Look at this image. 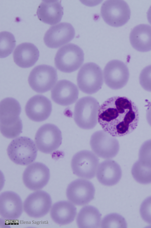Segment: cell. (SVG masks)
<instances>
[{
  "label": "cell",
  "mask_w": 151,
  "mask_h": 228,
  "mask_svg": "<svg viewBox=\"0 0 151 228\" xmlns=\"http://www.w3.org/2000/svg\"><path fill=\"white\" fill-rule=\"evenodd\" d=\"M139 120L138 108L125 97L114 96L107 99L100 107L98 122L103 130L115 137L132 132Z\"/></svg>",
  "instance_id": "cell-1"
},
{
  "label": "cell",
  "mask_w": 151,
  "mask_h": 228,
  "mask_svg": "<svg viewBox=\"0 0 151 228\" xmlns=\"http://www.w3.org/2000/svg\"><path fill=\"white\" fill-rule=\"evenodd\" d=\"M21 111L19 102L9 97L2 100L0 103V128L6 138H13L19 135L23 125L19 116Z\"/></svg>",
  "instance_id": "cell-2"
},
{
  "label": "cell",
  "mask_w": 151,
  "mask_h": 228,
  "mask_svg": "<svg viewBox=\"0 0 151 228\" xmlns=\"http://www.w3.org/2000/svg\"><path fill=\"white\" fill-rule=\"evenodd\" d=\"M99 103L94 98L87 96L82 97L76 103L74 118L76 124L85 130L94 127L98 122Z\"/></svg>",
  "instance_id": "cell-3"
},
{
  "label": "cell",
  "mask_w": 151,
  "mask_h": 228,
  "mask_svg": "<svg viewBox=\"0 0 151 228\" xmlns=\"http://www.w3.org/2000/svg\"><path fill=\"white\" fill-rule=\"evenodd\" d=\"M8 156L15 164L27 165L35 160L37 150L34 142L26 137H20L13 140L7 149Z\"/></svg>",
  "instance_id": "cell-4"
},
{
  "label": "cell",
  "mask_w": 151,
  "mask_h": 228,
  "mask_svg": "<svg viewBox=\"0 0 151 228\" xmlns=\"http://www.w3.org/2000/svg\"><path fill=\"white\" fill-rule=\"evenodd\" d=\"M84 60L82 49L78 45L70 43L58 49L55 58V64L60 71L70 73L79 68Z\"/></svg>",
  "instance_id": "cell-5"
},
{
  "label": "cell",
  "mask_w": 151,
  "mask_h": 228,
  "mask_svg": "<svg viewBox=\"0 0 151 228\" xmlns=\"http://www.w3.org/2000/svg\"><path fill=\"white\" fill-rule=\"evenodd\" d=\"M77 82L78 87L82 92L88 94L94 93L101 88L103 85L102 70L94 63H85L78 72Z\"/></svg>",
  "instance_id": "cell-6"
},
{
  "label": "cell",
  "mask_w": 151,
  "mask_h": 228,
  "mask_svg": "<svg viewBox=\"0 0 151 228\" xmlns=\"http://www.w3.org/2000/svg\"><path fill=\"white\" fill-rule=\"evenodd\" d=\"M101 16L105 22L112 27H118L129 20L131 11L127 4L123 0H107L102 4Z\"/></svg>",
  "instance_id": "cell-7"
},
{
  "label": "cell",
  "mask_w": 151,
  "mask_h": 228,
  "mask_svg": "<svg viewBox=\"0 0 151 228\" xmlns=\"http://www.w3.org/2000/svg\"><path fill=\"white\" fill-rule=\"evenodd\" d=\"M90 143L93 152L98 157L103 159H112L119 151L118 140L104 130L97 131L93 133Z\"/></svg>",
  "instance_id": "cell-8"
},
{
  "label": "cell",
  "mask_w": 151,
  "mask_h": 228,
  "mask_svg": "<svg viewBox=\"0 0 151 228\" xmlns=\"http://www.w3.org/2000/svg\"><path fill=\"white\" fill-rule=\"evenodd\" d=\"M58 79L57 70L54 67L41 64L34 67L30 72L28 81L31 88L39 93L50 90Z\"/></svg>",
  "instance_id": "cell-9"
},
{
  "label": "cell",
  "mask_w": 151,
  "mask_h": 228,
  "mask_svg": "<svg viewBox=\"0 0 151 228\" xmlns=\"http://www.w3.org/2000/svg\"><path fill=\"white\" fill-rule=\"evenodd\" d=\"M99 163L98 156L93 152L84 150L73 156L71 165L74 174L81 178L90 179L95 176Z\"/></svg>",
  "instance_id": "cell-10"
},
{
  "label": "cell",
  "mask_w": 151,
  "mask_h": 228,
  "mask_svg": "<svg viewBox=\"0 0 151 228\" xmlns=\"http://www.w3.org/2000/svg\"><path fill=\"white\" fill-rule=\"evenodd\" d=\"M62 133L55 125L46 124L41 126L37 131L35 141L41 152L48 154L57 149L62 142Z\"/></svg>",
  "instance_id": "cell-11"
},
{
  "label": "cell",
  "mask_w": 151,
  "mask_h": 228,
  "mask_svg": "<svg viewBox=\"0 0 151 228\" xmlns=\"http://www.w3.org/2000/svg\"><path fill=\"white\" fill-rule=\"evenodd\" d=\"M52 204L50 195L47 192L39 190L30 194L23 203L25 212L30 217L40 218L49 212Z\"/></svg>",
  "instance_id": "cell-12"
},
{
  "label": "cell",
  "mask_w": 151,
  "mask_h": 228,
  "mask_svg": "<svg viewBox=\"0 0 151 228\" xmlns=\"http://www.w3.org/2000/svg\"><path fill=\"white\" fill-rule=\"evenodd\" d=\"M95 191L94 186L91 182L78 179L68 185L66 195L68 199L75 205L83 206L93 199Z\"/></svg>",
  "instance_id": "cell-13"
},
{
  "label": "cell",
  "mask_w": 151,
  "mask_h": 228,
  "mask_svg": "<svg viewBox=\"0 0 151 228\" xmlns=\"http://www.w3.org/2000/svg\"><path fill=\"white\" fill-rule=\"evenodd\" d=\"M103 73L106 84L114 90L123 87L127 83L129 77L127 66L122 62L118 60L109 62L104 67Z\"/></svg>",
  "instance_id": "cell-14"
},
{
  "label": "cell",
  "mask_w": 151,
  "mask_h": 228,
  "mask_svg": "<svg viewBox=\"0 0 151 228\" xmlns=\"http://www.w3.org/2000/svg\"><path fill=\"white\" fill-rule=\"evenodd\" d=\"M50 177V170L45 164L39 162L33 163L28 166L22 176L25 186L32 190H40L48 183Z\"/></svg>",
  "instance_id": "cell-15"
},
{
  "label": "cell",
  "mask_w": 151,
  "mask_h": 228,
  "mask_svg": "<svg viewBox=\"0 0 151 228\" xmlns=\"http://www.w3.org/2000/svg\"><path fill=\"white\" fill-rule=\"evenodd\" d=\"M75 35L74 28L70 23L61 22L51 26L45 34L43 39L47 47L56 48L70 42Z\"/></svg>",
  "instance_id": "cell-16"
},
{
  "label": "cell",
  "mask_w": 151,
  "mask_h": 228,
  "mask_svg": "<svg viewBox=\"0 0 151 228\" xmlns=\"http://www.w3.org/2000/svg\"><path fill=\"white\" fill-rule=\"evenodd\" d=\"M23 205L20 196L10 191L2 193L0 195V214L6 220H14L21 215Z\"/></svg>",
  "instance_id": "cell-17"
},
{
  "label": "cell",
  "mask_w": 151,
  "mask_h": 228,
  "mask_svg": "<svg viewBox=\"0 0 151 228\" xmlns=\"http://www.w3.org/2000/svg\"><path fill=\"white\" fill-rule=\"evenodd\" d=\"M52 105L50 101L45 96L37 95L31 98L25 107L27 115L31 120L36 122L44 121L51 114Z\"/></svg>",
  "instance_id": "cell-18"
},
{
  "label": "cell",
  "mask_w": 151,
  "mask_h": 228,
  "mask_svg": "<svg viewBox=\"0 0 151 228\" xmlns=\"http://www.w3.org/2000/svg\"><path fill=\"white\" fill-rule=\"evenodd\" d=\"M79 94L78 88L72 82L65 80L59 81L51 90V97L55 103L67 106L75 103Z\"/></svg>",
  "instance_id": "cell-19"
},
{
  "label": "cell",
  "mask_w": 151,
  "mask_h": 228,
  "mask_svg": "<svg viewBox=\"0 0 151 228\" xmlns=\"http://www.w3.org/2000/svg\"><path fill=\"white\" fill-rule=\"evenodd\" d=\"M122 170L120 165L115 161L107 159L101 163L96 171V177L102 185L111 186L120 180Z\"/></svg>",
  "instance_id": "cell-20"
},
{
  "label": "cell",
  "mask_w": 151,
  "mask_h": 228,
  "mask_svg": "<svg viewBox=\"0 0 151 228\" xmlns=\"http://www.w3.org/2000/svg\"><path fill=\"white\" fill-rule=\"evenodd\" d=\"M61 1L58 0H43L39 6L37 14L42 22L51 25L59 22L63 14Z\"/></svg>",
  "instance_id": "cell-21"
},
{
  "label": "cell",
  "mask_w": 151,
  "mask_h": 228,
  "mask_svg": "<svg viewBox=\"0 0 151 228\" xmlns=\"http://www.w3.org/2000/svg\"><path fill=\"white\" fill-rule=\"evenodd\" d=\"M39 51L37 47L30 43H24L18 45L13 53L15 63L23 68L33 66L38 60Z\"/></svg>",
  "instance_id": "cell-22"
},
{
  "label": "cell",
  "mask_w": 151,
  "mask_h": 228,
  "mask_svg": "<svg viewBox=\"0 0 151 228\" xmlns=\"http://www.w3.org/2000/svg\"><path fill=\"white\" fill-rule=\"evenodd\" d=\"M77 213V208L72 203L67 200H61L53 205L51 209L50 215L55 223L64 225L73 221Z\"/></svg>",
  "instance_id": "cell-23"
},
{
  "label": "cell",
  "mask_w": 151,
  "mask_h": 228,
  "mask_svg": "<svg viewBox=\"0 0 151 228\" xmlns=\"http://www.w3.org/2000/svg\"><path fill=\"white\" fill-rule=\"evenodd\" d=\"M129 40L132 47L137 51L151 50V26L144 24L136 26L131 32Z\"/></svg>",
  "instance_id": "cell-24"
},
{
  "label": "cell",
  "mask_w": 151,
  "mask_h": 228,
  "mask_svg": "<svg viewBox=\"0 0 151 228\" xmlns=\"http://www.w3.org/2000/svg\"><path fill=\"white\" fill-rule=\"evenodd\" d=\"M101 214L98 209L92 206L87 205L82 208L76 218V223L79 228H99L100 227Z\"/></svg>",
  "instance_id": "cell-25"
},
{
  "label": "cell",
  "mask_w": 151,
  "mask_h": 228,
  "mask_svg": "<svg viewBox=\"0 0 151 228\" xmlns=\"http://www.w3.org/2000/svg\"><path fill=\"white\" fill-rule=\"evenodd\" d=\"M131 173L137 182L143 184L151 183V166L143 164L138 160L133 165Z\"/></svg>",
  "instance_id": "cell-26"
},
{
  "label": "cell",
  "mask_w": 151,
  "mask_h": 228,
  "mask_svg": "<svg viewBox=\"0 0 151 228\" xmlns=\"http://www.w3.org/2000/svg\"><path fill=\"white\" fill-rule=\"evenodd\" d=\"M16 41L14 35L7 31L0 33V57L5 58L12 52L16 46Z\"/></svg>",
  "instance_id": "cell-27"
},
{
  "label": "cell",
  "mask_w": 151,
  "mask_h": 228,
  "mask_svg": "<svg viewBox=\"0 0 151 228\" xmlns=\"http://www.w3.org/2000/svg\"><path fill=\"white\" fill-rule=\"evenodd\" d=\"M102 228H126L127 224L124 218L121 215L112 213L105 216L101 223Z\"/></svg>",
  "instance_id": "cell-28"
},
{
  "label": "cell",
  "mask_w": 151,
  "mask_h": 228,
  "mask_svg": "<svg viewBox=\"0 0 151 228\" xmlns=\"http://www.w3.org/2000/svg\"><path fill=\"white\" fill-rule=\"evenodd\" d=\"M138 160L143 164L151 166V139L145 141L141 146Z\"/></svg>",
  "instance_id": "cell-29"
},
{
  "label": "cell",
  "mask_w": 151,
  "mask_h": 228,
  "mask_svg": "<svg viewBox=\"0 0 151 228\" xmlns=\"http://www.w3.org/2000/svg\"><path fill=\"white\" fill-rule=\"evenodd\" d=\"M139 83L142 88L146 91L151 92V65L144 68L139 77Z\"/></svg>",
  "instance_id": "cell-30"
},
{
  "label": "cell",
  "mask_w": 151,
  "mask_h": 228,
  "mask_svg": "<svg viewBox=\"0 0 151 228\" xmlns=\"http://www.w3.org/2000/svg\"><path fill=\"white\" fill-rule=\"evenodd\" d=\"M139 211L142 219L147 223L151 224V196L143 201Z\"/></svg>",
  "instance_id": "cell-31"
},
{
  "label": "cell",
  "mask_w": 151,
  "mask_h": 228,
  "mask_svg": "<svg viewBox=\"0 0 151 228\" xmlns=\"http://www.w3.org/2000/svg\"><path fill=\"white\" fill-rule=\"evenodd\" d=\"M146 119L148 123L151 126V106L150 107L147 111Z\"/></svg>",
  "instance_id": "cell-32"
},
{
  "label": "cell",
  "mask_w": 151,
  "mask_h": 228,
  "mask_svg": "<svg viewBox=\"0 0 151 228\" xmlns=\"http://www.w3.org/2000/svg\"><path fill=\"white\" fill-rule=\"evenodd\" d=\"M147 17L148 21L151 25V6L147 12Z\"/></svg>",
  "instance_id": "cell-33"
}]
</instances>
